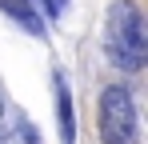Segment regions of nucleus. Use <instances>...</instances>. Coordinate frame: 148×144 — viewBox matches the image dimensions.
<instances>
[{
  "mask_svg": "<svg viewBox=\"0 0 148 144\" xmlns=\"http://www.w3.org/2000/svg\"><path fill=\"white\" fill-rule=\"evenodd\" d=\"M104 48L108 60L124 72H140L148 60V32H144V12L136 0H112L108 24H104Z\"/></svg>",
  "mask_w": 148,
  "mask_h": 144,
  "instance_id": "f257e3e1",
  "label": "nucleus"
},
{
  "mask_svg": "<svg viewBox=\"0 0 148 144\" xmlns=\"http://www.w3.org/2000/svg\"><path fill=\"white\" fill-rule=\"evenodd\" d=\"M96 132L104 144H132L136 140V104L124 84H108L96 104Z\"/></svg>",
  "mask_w": 148,
  "mask_h": 144,
  "instance_id": "f03ea898",
  "label": "nucleus"
},
{
  "mask_svg": "<svg viewBox=\"0 0 148 144\" xmlns=\"http://www.w3.org/2000/svg\"><path fill=\"white\" fill-rule=\"evenodd\" d=\"M52 92H56V120H60V144H76V112H72V92L60 72H52Z\"/></svg>",
  "mask_w": 148,
  "mask_h": 144,
  "instance_id": "7ed1b4c3",
  "label": "nucleus"
},
{
  "mask_svg": "<svg viewBox=\"0 0 148 144\" xmlns=\"http://www.w3.org/2000/svg\"><path fill=\"white\" fill-rule=\"evenodd\" d=\"M0 12H4L8 20H16L24 32H32V36H44V20L36 16L32 0H0Z\"/></svg>",
  "mask_w": 148,
  "mask_h": 144,
  "instance_id": "20e7f679",
  "label": "nucleus"
},
{
  "mask_svg": "<svg viewBox=\"0 0 148 144\" xmlns=\"http://www.w3.org/2000/svg\"><path fill=\"white\" fill-rule=\"evenodd\" d=\"M40 4H44V16H52V20L68 8V0H40Z\"/></svg>",
  "mask_w": 148,
  "mask_h": 144,
  "instance_id": "39448f33",
  "label": "nucleus"
},
{
  "mask_svg": "<svg viewBox=\"0 0 148 144\" xmlns=\"http://www.w3.org/2000/svg\"><path fill=\"white\" fill-rule=\"evenodd\" d=\"M0 144H16V136L12 132H0Z\"/></svg>",
  "mask_w": 148,
  "mask_h": 144,
  "instance_id": "423d86ee",
  "label": "nucleus"
},
{
  "mask_svg": "<svg viewBox=\"0 0 148 144\" xmlns=\"http://www.w3.org/2000/svg\"><path fill=\"white\" fill-rule=\"evenodd\" d=\"M0 116H4V88H0Z\"/></svg>",
  "mask_w": 148,
  "mask_h": 144,
  "instance_id": "0eeeda50",
  "label": "nucleus"
}]
</instances>
